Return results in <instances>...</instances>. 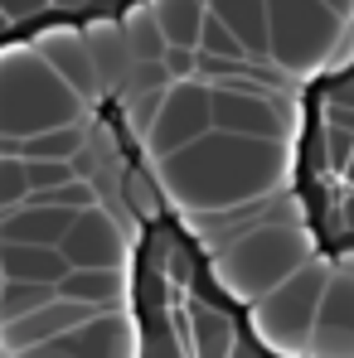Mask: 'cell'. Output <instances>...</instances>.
I'll list each match as a JSON object with an SVG mask.
<instances>
[{
	"mask_svg": "<svg viewBox=\"0 0 354 358\" xmlns=\"http://www.w3.org/2000/svg\"><path fill=\"white\" fill-rule=\"evenodd\" d=\"M156 175L165 199L189 213H233L262 203V194L287 179V155L277 150V141L209 131L179 145L175 155L156 160Z\"/></svg>",
	"mask_w": 354,
	"mask_h": 358,
	"instance_id": "1",
	"label": "cell"
},
{
	"mask_svg": "<svg viewBox=\"0 0 354 358\" xmlns=\"http://www.w3.org/2000/svg\"><path fill=\"white\" fill-rule=\"evenodd\" d=\"M83 97L54 73V63L44 59L34 44L25 54H5L0 59V136H34L63 121H78Z\"/></svg>",
	"mask_w": 354,
	"mask_h": 358,
	"instance_id": "2",
	"label": "cell"
},
{
	"mask_svg": "<svg viewBox=\"0 0 354 358\" xmlns=\"http://www.w3.org/2000/svg\"><path fill=\"white\" fill-rule=\"evenodd\" d=\"M311 262V238H306V228L296 223V218H272V223H262V228H247V233H238L233 247H224L219 257H214V276H219V286L238 300H252L267 296L272 286H282L287 276H292L296 266H306Z\"/></svg>",
	"mask_w": 354,
	"mask_h": 358,
	"instance_id": "3",
	"label": "cell"
},
{
	"mask_svg": "<svg viewBox=\"0 0 354 358\" xmlns=\"http://www.w3.org/2000/svg\"><path fill=\"white\" fill-rule=\"evenodd\" d=\"M350 20L325 0H267V59L287 78H311L335 63Z\"/></svg>",
	"mask_w": 354,
	"mask_h": 358,
	"instance_id": "4",
	"label": "cell"
},
{
	"mask_svg": "<svg viewBox=\"0 0 354 358\" xmlns=\"http://www.w3.org/2000/svg\"><path fill=\"white\" fill-rule=\"evenodd\" d=\"M325 281H330V266L325 262H306L296 266L282 286H272L267 296L252 300V334L262 349L282 358H306L311 344V329H315V315H320V296H325Z\"/></svg>",
	"mask_w": 354,
	"mask_h": 358,
	"instance_id": "5",
	"label": "cell"
},
{
	"mask_svg": "<svg viewBox=\"0 0 354 358\" xmlns=\"http://www.w3.org/2000/svg\"><path fill=\"white\" fill-rule=\"evenodd\" d=\"M209 131H214V83L179 78V83L165 87V97H161L151 126L141 131V141H146L151 160H165V155H175L179 145H189V141H199Z\"/></svg>",
	"mask_w": 354,
	"mask_h": 358,
	"instance_id": "6",
	"label": "cell"
},
{
	"mask_svg": "<svg viewBox=\"0 0 354 358\" xmlns=\"http://www.w3.org/2000/svg\"><path fill=\"white\" fill-rule=\"evenodd\" d=\"M214 131L282 141L292 131V107L277 102V92H267L257 78H219L214 83Z\"/></svg>",
	"mask_w": 354,
	"mask_h": 358,
	"instance_id": "7",
	"label": "cell"
},
{
	"mask_svg": "<svg viewBox=\"0 0 354 358\" xmlns=\"http://www.w3.org/2000/svg\"><path fill=\"white\" fill-rule=\"evenodd\" d=\"M306 358H354V271H330Z\"/></svg>",
	"mask_w": 354,
	"mask_h": 358,
	"instance_id": "8",
	"label": "cell"
},
{
	"mask_svg": "<svg viewBox=\"0 0 354 358\" xmlns=\"http://www.w3.org/2000/svg\"><path fill=\"white\" fill-rule=\"evenodd\" d=\"M15 358H136V344H131V329L121 315H93L88 324L68 329L59 339L39 344V349H25Z\"/></svg>",
	"mask_w": 354,
	"mask_h": 358,
	"instance_id": "9",
	"label": "cell"
},
{
	"mask_svg": "<svg viewBox=\"0 0 354 358\" xmlns=\"http://www.w3.org/2000/svg\"><path fill=\"white\" fill-rule=\"evenodd\" d=\"M34 49L54 63V73H59L78 97L102 92V78H97V63H93V49H88V34H83L78 24H68V20H49V24H39Z\"/></svg>",
	"mask_w": 354,
	"mask_h": 358,
	"instance_id": "10",
	"label": "cell"
},
{
	"mask_svg": "<svg viewBox=\"0 0 354 358\" xmlns=\"http://www.w3.org/2000/svg\"><path fill=\"white\" fill-rule=\"evenodd\" d=\"M93 315H102V310H93V305H83V300L54 296L49 305H39L34 315H20V320L0 324V349H5V354H25V349H39V344L59 339V334H68V329L88 324Z\"/></svg>",
	"mask_w": 354,
	"mask_h": 358,
	"instance_id": "11",
	"label": "cell"
},
{
	"mask_svg": "<svg viewBox=\"0 0 354 358\" xmlns=\"http://www.w3.org/2000/svg\"><path fill=\"white\" fill-rule=\"evenodd\" d=\"M59 252L68 257V266H121L126 257V242H121V228L107 208H83L73 218V228L63 233Z\"/></svg>",
	"mask_w": 354,
	"mask_h": 358,
	"instance_id": "12",
	"label": "cell"
},
{
	"mask_svg": "<svg viewBox=\"0 0 354 358\" xmlns=\"http://www.w3.org/2000/svg\"><path fill=\"white\" fill-rule=\"evenodd\" d=\"M73 218H78V208H68V203L49 199V194H29V199H25L15 213H5V218H0V238L59 247L63 233L73 228Z\"/></svg>",
	"mask_w": 354,
	"mask_h": 358,
	"instance_id": "13",
	"label": "cell"
},
{
	"mask_svg": "<svg viewBox=\"0 0 354 358\" xmlns=\"http://www.w3.org/2000/svg\"><path fill=\"white\" fill-rule=\"evenodd\" d=\"M0 271H5V281H49V286H59L68 276V257L59 247H44V242L0 238Z\"/></svg>",
	"mask_w": 354,
	"mask_h": 358,
	"instance_id": "14",
	"label": "cell"
},
{
	"mask_svg": "<svg viewBox=\"0 0 354 358\" xmlns=\"http://www.w3.org/2000/svg\"><path fill=\"white\" fill-rule=\"evenodd\" d=\"M83 34H88V49H93V63H97L102 87L126 83V73L136 68V59H131V49H126V34H121L117 20H112V15H97V20L83 24Z\"/></svg>",
	"mask_w": 354,
	"mask_h": 358,
	"instance_id": "15",
	"label": "cell"
},
{
	"mask_svg": "<svg viewBox=\"0 0 354 358\" xmlns=\"http://www.w3.org/2000/svg\"><path fill=\"white\" fill-rule=\"evenodd\" d=\"M121 291H126L121 266H68V276L59 281V296L83 300L93 310H117Z\"/></svg>",
	"mask_w": 354,
	"mask_h": 358,
	"instance_id": "16",
	"label": "cell"
},
{
	"mask_svg": "<svg viewBox=\"0 0 354 358\" xmlns=\"http://www.w3.org/2000/svg\"><path fill=\"white\" fill-rule=\"evenodd\" d=\"M204 5H209V15H219L243 39V49L252 59L272 63L267 59V0H204Z\"/></svg>",
	"mask_w": 354,
	"mask_h": 358,
	"instance_id": "17",
	"label": "cell"
},
{
	"mask_svg": "<svg viewBox=\"0 0 354 358\" xmlns=\"http://www.w3.org/2000/svg\"><path fill=\"white\" fill-rule=\"evenodd\" d=\"M151 15H156V24H161L170 49H199L204 20H209L204 0H151Z\"/></svg>",
	"mask_w": 354,
	"mask_h": 358,
	"instance_id": "18",
	"label": "cell"
},
{
	"mask_svg": "<svg viewBox=\"0 0 354 358\" xmlns=\"http://www.w3.org/2000/svg\"><path fill=\"white\" fill-rule=\"evenodd\" d=\"M189 334H194V358H229L238 344V329L229 315H219V310H204V305H194V315H189Z\"/></svg>",
	"mask_w": 354,
	"mask_h": 358,
	"instance_id": "19",
	"label": "cell"
},
{
	"mask_svg": "<svg viewBox=\"0 0 354 358\" xmlns=\"http://www.w3.org/2000/svg\"><path fill=\"white\" fill-rule=\"evenodd\" d=\"M20 155L25 160H78L83 155V126L78 121H63L49 131H34L20 141Z\"/></svg>",
	"mask_w": 354,
	"mask_h": 358,
	"instance_id": "20",
	"label": "cell"
},
{
	"mask_svg": "<svg viewBox=\"0 0 354 358\" xmlns=\"http://www.w3.org/2000/svg\"><path fill=\"white\" fill-rule=\"evenodd\" d=\"M121 34H126V49H131V59L136 63H161L165 59V34H161V24H156V15H151V5H141L136 15H126L121 20Z\"/></svg>",
	"mask_w": 354,
	"mask_h": 358,
	"instance_id": "21",
	"label": "cell"
},
{
	"mask_svg": "<svg viewBox=\"0 0 354 358\" xmlns=\"http://www.w3.org/2000/svg\"><path fill=\"white\" fill-rule=\"evenodd\" d=\"M54 296H59V286H49V281H5V291H0V324H10L20 315H34Z\"/></svg>",
	"mask_w": 354,
	"mask_h": 358,
	"instance_id": "22",
	"label": "cell"
},
{
	"mask_svg": "<svg viewBox=\"0 0 354 358\" xmlns=\"http://www.w3.org/2000/svg\"><path fill=\"white\" fill-rule=\"evenodd\" d=\"M121 194H126V203H131V213H136L141 223H156L161 208H165V189L156 184V170H151V175H146V170H131V175L121 179Z\"/></svg>",
	"mask_w": 354,
	"mask_h": 358,
	"instance_id": "23",
	"label": "cell"
},
{
	"mask_svg": "<svg viewBox=\"0 0 354 358\" xmlns=\"http://www.w3.org/2000/svg\"><path fill=\"white\" fill-rule=\"evenodd\" d=\"M29 194H34V184H29V165H25V155H0V218L15 213Z\"/></svg>",
	"mask_w": 354,
	"mask_h": 358,
	"instance_id": "24",
	"label": "cell"
},
{
	"mask_svg": "<svg viewBox=\"0 0 354 358\" xmlns=\"http://www.w3.org/2000/svg\"><path fill=\"white\" fill-rule=\"evenodd\" d=\"M25 165H29V184H34V194H49V189H63L68 179H83L73 160H25Z\"/></svg>",
	"mask_w": 354,
	"mask_h": 358,
	"instance_id": "25",
	"label": "cell"
},
{
	"mask_svg": "<svg viewBox=\"0 0 354 358\" xmlns=\"http://www.w3.org/2000/svg\"><path fill=\"white\" fill-rule=\"evenodd\" d=\"M0 15L10 20V24H25V20H63L59 10L49 5V0H0Z\"/></svg>",
	"mask_w": 354,
	"mask_h": 358,
	"instance_id": "26",
	"label": "cell"
},
{
	"mask_svg": "<svg viewBox=\"0 0 354 358\" xmlns=\"http://www.w3.org/2000/svg\"><path fill=\"white\" fill-rule=\"evenodd\" d=\"M165 68L170 78H199V49H165Z\"/></svg>",
	"mask_w": 354,
	"mask_h": 358,
	"instance_id": "27",
	"label": "cell"
},
{
	"mask_svg": "<svg viewBox=\"0 0 354 358\" xmlns=\"http://www.w3.org/2000/svg\"><path fill=\"white\" fill-rule=\"evenodd\" d=\"M54 10H59L63 20H73V15H83V10H93V5H102V0H49ZM93 20H97V10H93Z\"/></svg>",
	"mask_w": 354,
	"mask_h": 358,
	"instance_id": "28",
	"label": "cell"
},
{
	"mask_svg": "<svg viewBox=\"0 0 354 358\" xmlns=\"http://www.w3.org/2000/svg\"><path fill=\"white\" fill-rule=\"evenodd\" d=\"M272 349H252V344H233V354L229 358H267Z\"/></svg>",
	"mask_w": 354,
	"mask_h": 358,
	"instance_id": "29",
	"label": "cell"
},
{
	"mask_svg": "<svg viewBox=\"0 0 354 358\" xmlns=\"http://www.w3.org/2000/svg\"><path fill=\"white\" fill-rule=\"evenodd\" d=\"M151 358H184V354H179V344H175V339H161V349H156Z\"/></svg>",
	"mask_w": 354,
	"mask_h": 358,
	"instance_id": "30",
	"label": "cell"
},
{
	"mask_svg": "<svg viewBox=\"0 0 354 358\" xmlns=\"http://www.w3.org/2000/svg\"><path fill=\"white\" fill-rule=\"evenodd\" d=\"M0 291H5V271H0Z\"/></svg>",
	"mask_w": 354,
	"mask_h": 358,
	"instance_id": "31",
	"label": "cell"
}]
</instances>
